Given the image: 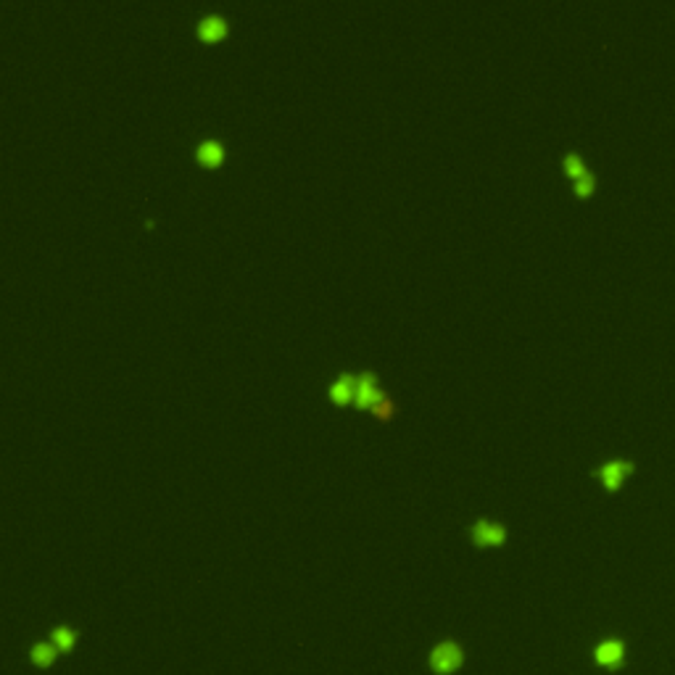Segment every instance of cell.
<instances>
[{"mask_svg":"<svg viewBox=\"0 0 675 675\" xmlns=\"http://www.w3.org/2000/svg\"><path fill=\"white\" fill-rule=\"evenodd\" d=\"M473 538H475V544H501V541H504V528L499 523L478 520V523L473 525Z\"/></svg>","mask_w":675,"mask_h":675,"instance_id":"obj_4","label":"cell"},{"mask_svg":"<svg viewBox=\"0 0 675 675\" xmlns=\"http://www.w3.org/2000/svg\"><path fill=\"white\" fill-rule=\"evenodd\" d=\"M372 412L377 414V417H388V414H391V401H388V396H385L383 391H380L377 399L372 401Z\"/></svg>","mask_w":675,"mask_h":675,"instance_id":"obj_13","label":"cell"},{"mask_svg":"<svg viewBox=\"0 0 675 675\" xmlns=\"http://www.w3.org/2000/svg\"><path fill=\"white\" fill-rule=\"evenodd\" d=\"M562 164H564V171L573 177V180H578V177H583L585 174V164H583V159L578 156V153H564V159H562Z\"/></svg>","mask_w":675,"mask_h":675,"instance_id":"obj_9","label":"cell"},{"mask_svg":"<svg viewBox=\"0 0 675 675\" xmlns=\"http://www.w3.org/2000/svg\"><path fill=\"white\" fill-rule=\"evenodd\" d=\"M636 464L631 462V459H609V462H604L599 470H594V475L602 480V485H604L607 491H617L620 485L625 483V478L633 473Z\"/></svg>","mask_w":675,"mask_h":675,"instance_id":"obj_1","label":"cell"},{"mask_svg":"<svg viewBox=\"0 0 675 675\" xmlns=\"http://www.w3.org/2000/svg\"><path fill=\"white\" fill-rule=\"evenodd\" d=\"M53 644H56V649H71L74 646V631H69V628H56L53 631Z\"/></svg>","mask_w":675,"mask_h":675,"instance_id":"obj_11","label":"cell"},{"mask_svg":"<svg viewBox=\"0 0 675 675\" xmlns=\"http://www.w3.org/2000/svg\"><path fill=\"white\" fill-rule=\"evenodd\" d=\"M594 188H596V177L591 174V171H585L583 177H578V180H575V193H578L580 198L591 195V193H594Z\"/></svg>","mask_w":675,"mask_h":675,"instance_id":"obj_12","label":"cell"},{"mask_svg":"<svg viewBox=\"0 0 675 675\" xmlns=\"http://www.w3.org/2000/svg\"><path fill=\"white\" fill-rule=\"evenodd\" d=\"M377 385H375V375L372 372H362L356 375V388H353V401L359 406H372V401L377 399Z\"/></svg>","mask_w":675,"mask_h":675,"instance_id":"obj_3","label":"cell"},{"mask_svg":"<svg viewBox=\"0 0 675 675\" xmlns=\"http://www.w3.org/2000/svg\"><path fill=\"white\" fill-rule=\"evenodd\" d=\"M430 665H433L435 673H454L456 667L462 665V649L456 644H451V641H444V644H438L433 649V655H430Z\"/></svg>","mask_w":675,"mask_h":675,"instance_id":"obj_2","label":"cell"},{"mask_svg":"<svg viewBox=\"0 0 675 675\" xmlns=\"http://www.w3.org/2000/svg\"><path fill=\"white\" fill-rule=\"evenodd\" d=\"M195 156H198V162L201 164H219L224 156V148L219 140H201L198 142V148H195Z\"/></svg>","mask_w":675,"mask_h":675,"instance_id":"obj_8","label":"cell"},{"mask_svg":"<svg viewBox=\"0 0 675 675\" xmlns=\"http://www.w3.org/2000/svg\"><path fill=\"white\" fill-rule=\"evenodd\" d=\"M625 657V646L620 641H604L596 649V662L602 667H617Z\"/></svg>","mask_w":675,"mask_h":675,"instance_id":"obj_5","label":"cell"},{"mask_svg":"<svg viewBox=\"0 0 675 675\" xmlns=\"http://www.w3.org/2000/svg\"><path fill=\"white\" fill-rule=\"evenodd\" d=\"M353 388H356V375L343 372L333 385H330V396H333L338 403H346L353 399Z\"/></svg>","mask_w":675,"mask_h":675,"instance_id":"obj_7","label":"cell"},{"mask_svg":"<svg viewBox=\"0 0 675 675\" xmlns=\"http://www.w3.org/2000/svg\"><path fill=\"white\" fill-rule=\"evenodd\" d=\"M32 659L37 662V665H51L53 659H56V646L51 644H37L35 649H32Z\"/></svg>","mask_w":675,"mask_h":675,"instance_id":"obj_10","label":"cell"},{"mask_svg":"<svg viewBox=\"0 0 675 675\" xmlns=\"http://www.w3.org/2000/svg\"><path fill=\"white\" fill-rule=\"evenodd\" d=\"M224 32H227V21L219 13H206L198 21V37H203V40H217V37H222Z\"/></svg>","mask_w":675,"mask_h":675,"instance_id":"obj_6","label":"cell"}]
</instances>
